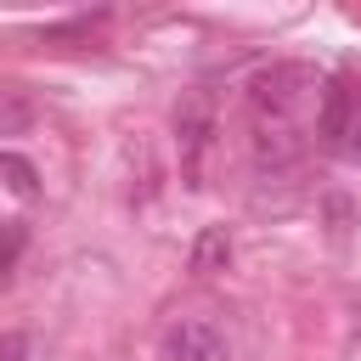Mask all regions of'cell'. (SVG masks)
<instances>
[{"mask_svg":"<svg viewBox=\"0 0 361 361\" xmlns=\"http://www.w3.org/2000/svg\"><path fill=\"white\" fill-rule=\"evenodd\" d=\"M164 355L169 361H231V338L203 316H180L164 333Z\"/></svg>","mask_w":361,"mask_h":361,"instance_id":"cell-1","label":"cell"},{"mask_svg":"<svg viewBox=\"0 0 361 361\" xmlns=\"http://www.w3.org/2000/svg\"><path fill=\"white\" fill-rule=\"evenodd\" d=\"M350 124H355V96H350V79L338 73V79H327V90H322L316 130H322L327 147H338V141H350Z\"/></svg>","mask_w":361,"mask_h":361,"instance_id":"cell-2","label":"cell"},{"mask_svg":"<svg viewBox=\"0 0 361 361\" xmlns=\"http://www.w3.org/2000/svg\"><path fill=\"white\" fill-rule=\"evenodd\" d=\"M293 85H310V73H305V68H271V73H259V79H254V107L282 113V107L293 102Z\"/></svg>","mask_w":361,"mask_h":361,"instance_id":"cell-3","label":"cell"},{"mask_svg":"<svg viewBox=\"0 0 361 361\" xmlns=\"http://www.w3.org/2000/svg\"><path fill=\"white\" fill-rule=\"evenodd\" d=\"M175 130H180V147H186V180L197 186V158H203V147H209V107L192 102V107L175 118Z\"/></svg>","mask_w":361,"mask_h":361,"instance_id":"cell-4","label":"cell"},{"mask_svg":"<svg viewBox=\"0 0 361 361\" xmlns=\"http://www.w3.org/2000/svg\"><path fill=\"white\" fill-rule=\"evenodd\" d=\"M226 259H231V237L220 231V226H209L203 237H197V248H192V271H226Z\"/></svg>","mask_w":361,"mask_h":361,"instance_id":"cell-5","label":"cell"},{"mask_svg":"<svg viewBox=\"0 0 361 361\" xmlns=\"http://www.w3.org/2000/svg\"><path fill=\"white\" fill-rule=\"evenodd\" d=\"M17 254H23V220H0V282L11 276Z\"/></svg>","mask_w":361,"mask_h":361,"instance_id":"cell-6","label":"cell"},{"mask_svg":"<svg viewBox=\"0 0 361 361\" xmlns=\"http://www.w3.org/2000/svg\"><path fill=\"white\" fill-rule=\"evenodd\" d=\"M0 169L11 175V192L17 197H34V164H23L17 152H0Z\"/></svg>","mask_w":361,"mask_h":361,"instance_id":"cell-7","label":"cell"},{"mask_svg":"<svg viewBox=\"0 0 361 361\" xmlns=\"http://www.w3.org/2000/svg\"><path fill=\"white\" fill-rule=\"evenodd\" d=\"M23 355H28V344H23V338H17V333H11V338H6V344H0V361H23Z\"/></svg>","mask_w":361,"mask_h":361,"instance_id":"cell-8","label":"cell"},{"mask_svg":"<svg viewBox=\"0 0 361 361\" xmlns=\"http://www.w3.org/2000/svg\"><path fill=\"white\" fill-rule=\"evenodd\" d=\"M350 152L361 158V107H355V124H350Z\"/></svg>","mask_w":361,"mask_h":361,"instance_id":"cell-9","label":"cell"}]
</instances>
